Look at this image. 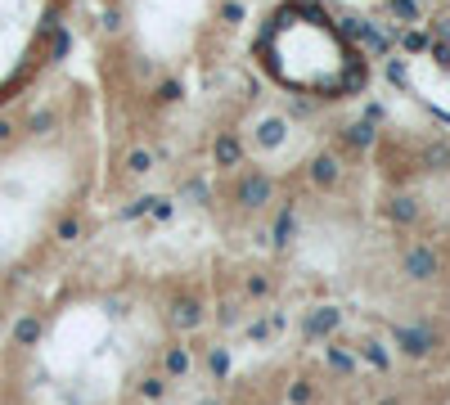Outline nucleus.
Wrapping results in <instances>:
<instances>
[{"instance_id":"423d86ee","label":"nucleus","mask_w":450,"mask_h":405,"mask_svg":"<svg viewBox=\"0 0 450 405\" xmlns=\"http://www.w3.org/2000/svg\"><path fill=\"white\" fill-rule=\"evenodd\" d=\"M338 176H343V167H338V158H329V153H320L311 163V180L315 185H338Z\"/></svg>"},{"instance_id":"39448f33","label":"nucleus","mask_w":450,"mask_h":405,"mask_svg":"<svg viewBox=\"0 0 450 405\" xmlns=\"http://www.w3.org/2000/svg\"><path fill=\"white\" fill-rule=\"evenodd\" d=\"M172 324L176 329H199L203 324V302L199 298H176L172 302Z\"/></svg>"},{"instance_id":"0eeeda50","label":"nucleus","mask_w":450,"mask_h":405,"mask_svg":"<svg viewBox=\"0 0 450 405\" xmlns=\"http://www.w3.org/2000/svg\"><path fill=\"white\" fill-rule=\"evenodd\" d=\"M212 158H216V167H239L243 149H239V140H235V135H221V140L212 144Z\"/></svg>"},{"instance_id":"f03ea898","label":"nucleus","mask_w":450,"mask_h":405,"mask_svg":"<svg viewBox=\"0 0 450 405\" xmlns=\"http://www.w3.org/2000/svg\"><path fill=\"white\" fill-rule=\"evenodd\" d=\"M437 270H442V257H437L428 243H419V248L405 252V275L410 279H419V284H423V279H432Z\"/></svg>"},{"instance_id":"5701e85b","label":"nucleus","mask_w":450,"mask_h":405,"mask_svg":"<svg viewBox=\"0 0 450 405\" xmlns=\"http://www.w3.org/2000/svg\"><path fill=\"white\" fill-rule=\"evenodd\" d=\"M329 360H333V370H343V374L351 370V356L347 351H329Z\"/></svg>"},{"instance_id":"f257e3e1","label":"nucleus","mask_w":450,"mask_h":405,"mask_svg":"<svg viewBox=\"0 0 450 405\" xmlns=\"http://www.w3.org/2000/svg\"><path fill=\"white\" fill-rule=\"evenodd\" d=\"M271 194H275V180H271V176H261V171H252V176H243V180H239L235 199H239L243 207H261V203H271Z\"/></svg>"},{"instance_id":"1a4fd4ad","label":"nucleus","mask_w":450,"mask_h":405,"mask_svg":"<svg viewBox=\"0 0 450 405\" xmlns=\"http://www.w3.org/2000/svg\"><path fill=\"white\" fill-rule=\"evenodd\" d=\"M36 338H41V320H36V315H23L14 324V342L18 347H36Z\"/></svg>"},{"instance_id":"a878e982","label":"nucleus","mask_w":450,"mask_h":405,"mask_svg":"<svg viewBox=\"0 0 450 405\" xmlns=\"http://www.w3.org/2000/svg\"><path fill=\"white\" fill-rule=\"evenodd\" d=\"M203 405H221V401H203Z\"/></svg>"},{"instance_id":"9b49d317","label":"nucleus","mask_w":450,"mask_h":405,"mask_svg":"<svg viewBox=\"0 0 450 405\" xmlns=\"http://www.w3.org/2000/svg\"><path fill=\"white\" fill-rule=\"evenodd\" d=\"M347 144H351V149H369V144H374V127H365V122L347 127Z\"/></svg>"},{"instance_id":"b1692460","label":"nucleus","mask_w":450,"mask_h":405,"mask_svg":"<svg viewBox=\"0 0 450 405\" xmlns=\"http://www.w3.org/2000/svg\"><path fill=\"white\" fill-rule=\"evenodd\" d=\"M423 45H428V41H423L419 32H410V36H405V50H423Z\"/></svg>"},{"instance_id":"aec40b11","label":"nucleus","mask_w":450,"mask_h":405,"mask_svg":"<svg viewBox=\"0 0 450 405\" xmlns=\"http://www.w3.org/2000/svg\"><path fill=\"white\" fill-rule=\"evenodd\" d=\"M288 401H293V405H307V401H311V383H293V392H288Z\"/></svg>"},{"instance_id":"4be33fe9","label":"nucleus","mask_w":450,"mask_h":405,"mask_svg":"<svg viewBox=\"0 0 450 405\" xmlns=\"http://www.w3.org/2000/svg\"><path fill=\"white\" fill-rule=\"evenodd\" d=\"M68 45H72V36H68V32H54V50H50V54H54V59H64V54H68Z\"/></svg>"},{"instance_id":"4468645a","label":"nucleus","mask_w":450,"mask_h":405,"mask_svg":"<svg viewBox=\"0 0 450 405\" xmlns=\"http://www.w3.org/2000/svg\"><path fill=\"white\" fill-rule=\"evenodd\" d=\"M208 370H212L216 378L230 374V351H225V347H212V351H208Z\"/></svg>"},{"instance_id":"f8f14e48","label":"nucleus","mask_w":450,"mask_h":405,"mask_svg":"<svg viewBox=\"0 0 450 405\" xmlns=\"http://www.w3.org/2000/svg\"><path fill=\"white\" fill-rule=\"evenodd\" d=\"M167 374H189V351H185V347H172V351H167Z\"/></svg>"},{"instance_id":"9d476101","label":"nucleus","mask_w":450,"mask_h":405,"mask_svg":"<svg viewBox=\"0 0 450 405\" xmlns=\"http://www.w3.org/2000/svg\"><path fill=\"white\" fill-rule=\"evenodd\" d=\"M279 140H284V122H279V117H266L261 127H257V144H266V149H275Z\"/></svg>"},{"instance_id":"f3484780","label":"nucleus","mask_w":450,"mask_h":405,"mask_svg":"<svg viewBox=\"0 0 450 405\" xmlns=\"http://www.w3.org/2000/svg\"><path fill=\"white\" fill-rule=\"evenodd\" d=\"M54 235L64 239V243H72V239H81V221H77V216H64V221H59V230H54Z\"/></svg>"},{"instance_id":"7ed1b4c3","label":"nucleus","mask_w":450,"mask_h":405,"mask_svg":"<svg viewBox=\"0 0 450 405\" xmlns=\"http://www.w3.org/2000/svg\"><path fill=\"white\" fill-rule=\"evenodd\" d=\"M392 334H396V347L405 351V356H428V351H432V334H428V329H405V324H396Z\"/></svg>"},{"instance_id":"393cba45","label":"nucleus","mask_w":450,"mask_h":405,"mask_svg":"<svg viewBox=\"0 0 450 405\" xmlns=\"http://www.w3.org/2000/svg\"><path fill=\"white\" fill-rule=\"evenodd\" d=\"M9 135H14V127H9V122H0V140H9Z\"/></svg>"},{"instance_id":"a211bd4d","label":"nucleus","mask_w":450,"mask_h":405,"mask_svg":"<svg viewBox=\"0 0 450 405\" xmlns=\"http://www.w3.org/2000/svg\"><path fill=\"white\" fill-rule=\"evenodd\" d=\"M162 392H167V383H162V378H144V383H140V397H144V401H158Z\"/></svg>"},{"instance_id":"6ab92c4d","label":"nucleus","mask_w":450,"mask_h":405,"mask_svg":"<svg viewBox=\"0 0 450 405\" xmlns=\"http://www.w3.org/2000/svg\"><path fill=\"white\" fill-rule=\"evenodd\" d=\"M126 167H131V171H149V167H153V158L144 153V149H136V153L126 158Z\"/></svg>"},{"instance_id":"412c9836","label":"nucleus","mask_w":450,"mask_h":405,"mask_svg":"<svg viewBox=\"0 0 450 405\" xmlns=\"http://www.w3.org/2000/svg\"><path fill=\"white\" fill-rule=\"evenodd\" d=\"M248 293H252V298H266V293H271V279L252 275V279H248Z\"/></svg>"},{"instance_id":"dca6fc26","label":"nucleus","mask_w":450,"mask_h":405,"mask_svg":"<svg viewBox=\"0 0 450 405\" xmlns=\"http://www.w3.org/2000/svg\"><path fill=\"white\" fill-rule=\"evenodd\" d=\"M392 18L415 23V18H419V5H415V0H392Z\"/></svg>"},{"instance_id":"ddd939ff","label":"nucleus","mask_w":450,"mask_h":405,"mask_svg":"<svg viewBox=\"0 0 450 405\" xmlns=\"http://www.w3.org/2000/svg\"><path fill=\"white\" fill-rule=\"evenodd\" d=\"M288 239H293V207H288V212H279V221H275V243L284 248Z\"/></svg>"},{"instance_id":"6e6552de","label":"nucleus","mask_w":450,"mask_h":405,"mask_svg":"<svg viewBox=\"0 0 450 405\" xmlns=\"http://www.w3.org/2000/svg\"><path fill=\"white\" fill-rule=\"evenodd\" d=\"M387 212H392L396 225H415V221H419V203L401 194V199H392V207H387Z\"/></svg>"},{"instance_id":"20e7f679","label":"nucleus","mask_w":450,"mask_h":405,"mask_svg":"<svg viewBox=\"0 0 450 405\" xmlns=\"http://www.w3.org/2000/svg\"><path fill=\"white\" fill-rule=\"evenodd\" d=\"M338 324H343V311H338V306H315L307 315V338H324V334H333Z\"/></svg>"},{"instance_id":"2eb2a0df","label":"nucleus","mask_w":450,"mask_h":405,"mask_svg":"<svg viewBox=\"0 0 450 405\" xmlns=\"http://www.w3.org/2000/svg\"><path fill=\"white\" fill-rule=\"evenodd\" d=\"M360 356L374 365V370H387V351L379 347V342H365V347H360Z\"/></svg>"}]
</instances>
